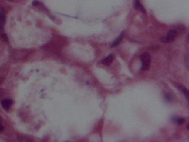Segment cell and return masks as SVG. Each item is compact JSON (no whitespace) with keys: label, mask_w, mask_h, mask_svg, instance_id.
<instances>
[{"label":"cell","mask_w":189,"mask_h":142,"mask_svg":"<svg viewBox=\"0 0 189 142\" xmlns=\"http://www.w3.org/2000/svg\"><path fill=\"white\" fill-rule=\"evenodd\" d=\"M140 60L142 62L141 70L143 71H146V70H148L150 66V55L147 52H144V53L141 54V55L140 56Z\"/></svg>","instance_id":"1"},{"label":"cell","mask_w":189,"mask_h":142,"mask_svg":"<svg viewBox=\"0 0 189 142\" xmlns=\"http://www.w3.org/2000/svg\"><path fill=\"white\" fill-rule=\"evenodd\" d=\"M177 35V32L176 30H170L169 32L167 35H165V36L163 37L161 40V42H164V43H170L173 41H174V40L175 39Z\"/></svg>","instance_id":"2"},{"label":"cell","mask_w":189,"mask_h":142,"mask_svg":"<svg viewBox=\"0 0 189 142\" xmlns=\"http://www.w3.org/2000/svg\"><path fill=\"white\" fill-rule=\"evenodd\" d=\"M29 54L28 50L25 49H19L18 50H16L13 52V55H15V58L20 59L22 58L23 57H26V56Z\"/></svg>","instance_id":"3"},{"label":"cell","mask_w":189,"mask_h":142,"mask_svg":"<svg viewBox=\"0 0 189 142\" xmlns=\"http://www.w3.org/2000/svg\"><path fill=\"white\" fill-rule=\"evenodd\" d=\"M1 104L5 110L8 111L12 104V101L10 99H5L1 101Z\"/></svg>","instance_id":"4"},{"label":"cell","mask_w":189,"mask_h":142,"mask_svg":"<svg viewBox=\"0 0 189 142\" xmlns=\"http://www.w3.org/2000/svg\"><path fill=\"white\" fill-rule=\"evenodd\" d=\"M6 17L3 9L0 8V32L3 31V26L5 23Z\"/></svg>","instance_id":"5"},{"label":"cell","mask_w":189,"mask_h":142,"mask_svg":"<svg viewBox=\"0 0 189 142\" xmlns=\"http://www.w3.org/2000/svg\"><path fill=\"white\" fill-rule=\"evenodd\" d=\"M124 35V32H122V33L116 39L115 41L111 44V47H116L117 46H118L120 42L122 41V38H123Z\"/></svg>","instance_id":"6"},{"label":"cell","mask_w":189,"mask_h":142,"mask_svg":"<svg viewBox=\"0 0 189 142\" xmlns=\"http://www.w3.org/2000/svg\"><path fill=\"white\" fill-rule=\"evenodd\" d=\"M113 60V56L112 54H110L108 56H107L102 61V63L104 65L108 66L112 62Z\"/></svg>","instance_id":"7"},{"label":"cell","mask_w":189,"mask_h":142,"mask_svg":"<svg viewBox=\"0 0 189 142\" xmlns=\"http://www.w3.org/2000/svg\"><path fill=\"white\" fill-rule=\"evenodd\" d=\"M135 2V9L137 10H139L141 11L142 12H145L144 8L143 7V6L141 5V3H140L139 1V0H134Z\"/></svg>","instance_id":"8"},{"label":"cell","mask_w":189,"mask_h":142,"mask_svg":"<svg viewBox=\"0 0 189 142\" xmlns=\"http://www.w3.org/2000/svg\"><path fill=\"white\" fill-rule=\"evenodd\" d=\"M179 89L180 91L186 97V98L188 99V98H189V92L187 91V89L185 87H183V86H180L179 87Z\"/></svg>","instance_id":"9"},{"label":"cell","mask_w":189,"mask_h":142,"mask_svg":"<svg viewBox=\"0 0 189 142\" xmlns=\"http://www.w3.org/2000/svg\"><path fill=\"white\" fill-rule=\"evenodd\" d=\"M185 121V119L183 118H178L175 119V122L177 123L178 124H181L184 123Z\"/></svg>","instance_id":"10"},{"label":"cell","mask_w":189,"mask_h":142,"mask_svg":"<svg viewBox=\"0 0 189 142\" xmlns=\"http://www.w3.org/2000/svg\"><path fill=\"white\" fill-rule=\"evenodd\" d=\"M2 40H3L4 42H8V37H7V35L6 34L3 33L2 35Z\"/></svg>","instance_id":"11"},{"label":"cell","mask_w":189,"mask_h":142,"mask_svg":"<svg viewBox=\"0 0 189 142\" xmlns=\"http://www.w3.org/2000/svg\"><path fill=\"white\" fill-rule=\"evenodd\" d=\"M3 129H4V128H3V126H2V124L1 123H0V133H1L2 132V131H3Z\"/></svg>","instance_id":"12"},{"label":"cell","mask_w":189,"mask_h":142,"mask_svg":"<svg viewBox=\"0 0 189 142\" xmlns=\"http://www.w3.org/2000/svg\"><path fill=\"white\" fill-rule=\"evenodd\" d=\"M33 6H37L38 5V4H39V2L38 1H34L33 2Z\"/></svg>","instance_id":"13"},{"label":"cell","mask_w":189,"mask_h":142,"mask_svg":"<svg viewBox=\"0 0 189 142\" xmlns=\"http://www.w3.org/2000/svg\"><path fill=\"white\" fill-rule=\"evenodd\" d=\"M3 81H4V78H2V77H0V85L3 83Z\"/></svg>","instance_id":"14"},{"label":"cell","mask_w":189,"mask_h":142,"mask_svg":"<svg viewBox=\"0 0 189 142\" xmlns=\"http://www.w3.org/2000/svg\"><path fill=\"white\" fill-rule=\"evenodd\" d=\"M8 1H15V0H8Z\"/></svg>","instance_id":"15"},{"label":"cell","mask_w":189,"mask_h":142,"mask_svg":"<svg viewBox=\"0 0 189 142\" xmlns=\"http://www.w3.org/2000/svg\"><path fill=\"white\" fill-rule=\"evenodd\" d=\"M1 117H0V121H1Z\"/></svg>","instance_id":"16"}]
</instances>
